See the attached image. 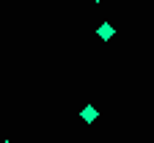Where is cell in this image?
<instances>
[{
    "label": "cell",
    "mask_w": 154,
    "mask_h": 143,
    "mask_svg": "<svg viewBox=\"0 0 154 143\" xmlns=\"http://www.w3.org/2000/svg\"><path fill=\"white\" fill-rule=\"evenodd\" d=\"M3 143H11V140H3Z\"/></svg>",
    "instance_id": "obj_3"
},
{
    "label": "cell",
    "mask_w": 154,
    "mask_h": 143,
    "mask_svg": "<svg viewBox=\"0 0 154 143\" xmlns=\"http://www.w3.org/2000/svg\"><path fill=\"white\" fill-rule=\"evenodd\" d=\"M83 118H85V121H94V118H96V110H94V107H85V110H83Z\"/></svg>",
    "instance_id": "obj_2"
},
{
    "label": "cell",
    "mask_w": 154,
    "mask_h": 143,
    "mask_svg": "<svg viewBox=\"0 0 154 143\" xmlns=\"http://www.w3.org/2000/svg\"><path fill=\"white\" fill-rule=\"evenodd\" d=\"M96 3H99V0H96Z\"/></svg>",
    "instance_id": "obj_4"
},
{
    "label": "cell",
    "mask_w": 154,
    "mask_h": 143,
    "mask_svg": "<svg viewBox=\"0 0 154 143\" xmlns=\"http://www.w3.org/2000/svg\"><path fill=\"white\" fill-rule=\"evenodd\" d=\"M99 36H102V39H110V36H113V28H110V25H102V28H99Z\"/></svg>",
    "instance_id": "obj_1"
}]
</instances>
